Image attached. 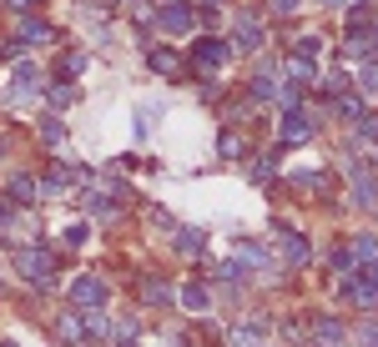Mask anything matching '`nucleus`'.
Returning <instances> with one entry per match:
<instances>
[{"label": "nucleus", "mask_w": 378, "mask_h": 347, "mask_svg": "<svg viewBox=\"0 0 378 347\" xmlns=\"http://www.w3.org/2000/svg\"><path fill=\"white\" fill-rule=\"evenodd\" d=\"M15 272L26 277V282H36V287H46V282L56 277V257L40 252V247H20L15 252Z\"/></svg>", "instance_id": "nucleus-1"}, {"label": "nucleus", "mask_w": 378, "mask_h": 347, "mask_svg": "<svg viewBox=\"0 0 378 347\" xmlns=\"http://www.w3.org/2000/svg\"><path fill=\"white\" fill-rule=\"evenodd\" d=\"M197 26V10L192 6H166V10H157V31H166V35H182V31H192Z\"/></svg>", "instance_id": "nucleus-2"}, {"label": "nucleus", "mask_w": 378, "mask_h": 347, "mask_svg": "<svg viewBox=\"0 0 378 347\" xmlns=\"http://www.w3.org/2000/svg\"><path fill=\"white\" fill-rule=\"evenodd\" d=\"M71 302L76 307H101V302H107V282L101 277H76L71 282Z\"/></svg>", "instance_id": "nucleus-3"}, {"label": "nucleus", "mask_w": 378, "mask_h": 347, "mask_svg": "<svg viewBox=\"0 0 378 347\" xmlns=\"http://www.w3.org/2000/svg\"><path fill=\"white\" fill-rule=\"evenodd\" d=\"M222 60H227V46H222V40H212V35H207L202 46H197V56H192V66H197L202 76H217V71H222Z\"/></svg>", "instance_id": "nucleus-4"}, {"label": "nucleus", "mask_w": 378, "mask_h": 347, "mask_svg": "<svg viewBox=\"0 0 378 347\" xmlns=\"http://www.w3.org/2000/svg\"><path fill=\"white\" fill-rule=\"evenodd\" d=\"M308 136H313V121H308L303 111H288L283 126H278V141H283V146H303Z\"/></svg>", "instance_id": "nucleus-5"}, {"label": "nucleus", "mask_w": 378, "mask_h": 347, "mask_svg": "<svg viewBox=\"0 0 378 347\" xmlns=\"http://www.w3.org/2000/svg\"><path fill=\"white\" fill-rule=\"evenodd\" d=\"M278 252H283L288 267H303L308 257H313V252H308V236H298V232H283V236H278Z\"/></svg>", "instance_id": "nucleus-6"}, {"label": "nucleus", "mask_w": 378, "mask_h": 347, "mask_svg": "<svg viewBox=\"0 0 378 347\" xmlns=\"http://www.w3.org/2000/svg\"><path fill=\"white\" fill-rule=\"evenodd\" d=\"M233 46H237V51H258V46H262V20H258V15H242V20H237V40H233Z\"/></svg>", "instance_id": "nucleus-7"}, {"label": "nucleus", "mask_w": 378, "mask_h": 347, "mask_svg": "<svg viewBox=\"0 0 378 347\" xmlns=\"http://www.w3.org/2000/svg\"><path fill=\"white\" fill-rule=\"evenodd\" d=\"M288 186L303 191V197H318V191H328V177H323V171H292Z\"/></svg>", "instance_id": "nucleus-8"}, {"label": "nucleus", "mask_w": 378, "mask_h": 347, "mask_svg": "<svg viewBox=\"0 0 378 347\" xmlns=\"http://www.w3.org/2000/svg\"><path fill=\"white\" fill-rule=\"evenodd\" d=\"M348 297L359 302L363 312H378V282H373V277H359V282L348 287Z\"/></svg>", "instance_id": "nucleus-9"}, {"label": "nucleus", "mask_w": 378, "mask_h": 347, "mask_svg": "<svg viewBox=\"0 0 378 347\" xmlns=\"http://www.w3.org/2000/svg\"><path fill=\"white\" fill-rule=\"evenodd\" d=\"M56 31L46 26V20H26V26H20V46H46Z\"/></svg>", "instance_id": "nucleus-10"}, {"label": "nucleus", "mask_w": 378, "mask_h": 347, "mask_svg": "<svg viewBox=\"0 0 378 347\" xmlns=\"http://www.w3.org/2000/svg\"><path fill=\"white\" fill-rule=\"evenodd\" d=\"M141 297L152 302V307H166V302H172V282H157V277H146V282H141Z\"/></svg>", "instance_id": "nucleus-11"}, {"label": "nucleus", "mask_w": 378, "mask_h": 347, "mask_svg": "<svg viewBox=\"0 0 378 347\" xmlns=\"http://www.w3.org/2000/svg\"><path fill=\"white\" fill-rule=\"evenodd\" d=\"M36 86H40V76H36L31 66H20V71H15V86H10V101H26Z\"/></svg>", "instance_id": "nucleus-12"}, {"label": "nucleus", "mask_w": 378, "mask_h": 347, "mask_svg": "<svg viewBox=\"0 0 378 347\" xmlns=\"http://www.w3.org/2000/svg\"><path fill=\"white\" fill-rule=\"evenodd\" d=\"M202 247H207V236H202V232H192V227H182V232H177V252H182V257H197Z\"/></svg>", "instance_id": "nucleus-13"}, {"label": "nucleus", "mask_w": 378, "mask_h": 347, "mask_svg": "<svg viewBox=\"0 0 378 347\" xmlns=\"http://www.w3.org/2000/svg\"><path fill=\"white\" fill-rule=\"evenodd\" d=\"M152 71H162V76H177V71H182L177 51H162V46H157V51H152Z\"/></svg>", "instance_id": "nucleus-14"}, {"label": "nucleus", "mask_w": 378, "mask_h": 347, "mask_svg": "<svg viewBox=\"0 0 378 347\" xmlns=\"http://www.w3.org/2000/svg\"><path fill=\"white\" fill-rule=\"evenodd\" d=\"M288 81H292V86H308V81H313V60L288 56Z\"/></svg>", "instance_id": "nucleus-15"}, {"label": "nucleus", "mask_w": 378, "mask_h": 347, "mask_svg": "<svg viewBox=\"0 0 378 347\" xmlns=\"http://www.w3.org/2000/svg\"><path fill=\"white\" fill-rule=\"evenodd\" d=\"M237 262H247V267L262 272V267H267V252H262L258 242H237Z\"/></svg>", "instance_id": "nucleus-16"}, {"label": "nucleus", "mask_w": 378, "mask_h": 347, "mask_svg": "<svg viewBox=\"0 0 378 347\" xmlns=\"http://www.w3.org/2000/svg\"><path fill=\"white\" fill-rule=\"evenodd\" d=\"M353 197L359 202H378V186H373L368 171H353Z\"/></svg>", "instance_id": "nucleus-17"}, {"label": "nucleus", "mask_w": 378, "mask_h": 347, "mask_svg": "<svg viewBox=\"0 0 378 347\" xmlns=\"http://www.w3.org/2000/svg\"><path fill=\"white\" fill-rule=\"evenodd\" d=\"M313 332H318V342H328V347H343V328H338V322L318 317V328H313Z\"/></svg>", "instance_id": "nucleus-18"}, {"label": "nucleus", "mask_w": 378, "mask_h": 347, "mask_svg": "<svg viewBox=\"0 0 378 347\" xmlns=\"http://www.w3.org/2000/svg\"><path fill=\"white\" fill-rule=\"evenodd\" d=\"M81 332H86V317H81V312L61 317V337H66V342H81Z\"/></svg>", "instance_id": "nucleus-19"}, {"label": "nucleus", "mask_w": 378, "mask_h": 347, "mask_svg": "<svg viewBox=\"0 0 378 347\" xmlns=\"http://www.w3.org/2000/svg\"><path fill=\"white\" fill-rule=\"evenodd\" d=\"M182 302H187V312H202V307H207L212 297H207V287H202V282H192V287L182 292Z\"/></svg>", "instance_id": "nucleus-20"}, {"label": "nucleus", "mask_w": 378, "mask_h": 347, "mask_svg": "<svg viewBox=\"0 0 378 347\" xmlns=\"http://www.w3.org/2000/svg\"><path fill=\"white\" fill-rule=\"evenodd\" d=\"M10 197H15L20 207H31V202H36V181H31V177H15V181H10Z\"/></svg>", "instance_id": "nucleus-21"}, {"label": "nucleus", "mask_w": 378, "mask_h": 347, "mask_svg": "<svg viewBox=\"0 0 378 347\" xmlns=\"http://www.w3.org/2000/svg\"><path fill=\"white\" fill-rule=\"evenodd\" d=\"M126 15H132L136 26H146V20H157V10H152V0H126Z\"/></svg>", "instance_id": "nucleus-22"}, {"label": "nucleus", "mask_w": 378, "mask_h": 347, "mask_svg": "<svg viewBox=\"0 0 378 347\" xmlns=\"http://www.w3.org/2000/svg\"><path fill=\"white\" fill-rule=\"evenodd\" d=\"M252 96H258V101H272V96H278V81H272V71H262L258 81H252Z\"/></svg>", "instance_id": "nucleus-23"}, {"label": "nucleus", "mask_w": 378, "mask_h": 347, "mask_svg": "<svg viewBox=\"0 0 378 347\" xmlns=\"http://www.w3.org/2000/svg\"><path fill=\"white\" fill-rule=\"evenodd\" d=\"M217 151H222V156H237V151H247V141H242L237 131H222V136H217Z\"/></svg>", "instance_id": "nucleus-24"}, {"label": "nucleus", "mask_w": 378, "mask_h": 347, "mask_svg": "<svg viewBox=\"0 0 378 347\" xmlns=\"http://www.w3.org/2000/svg\"><path fill=\"white\" fill-rule=\"evenodd\" d=\"M56 71H61V76H76V71H86V56H81V51H66Z\"/></svg>", "instance_id": "nucleus-25"}, {"label": "nucleus", "mask_w": 378, "mask_h": 347, "mask_svg": "<svg viewBox=\"0 0 378 347\" xmlns=\"http://www.w3.org/2000/svg\"><path fill=\"white\" fill-rule=\"evenodd\" d=\"M262 328V322H258ZM258 328H237L233 337H227V347H258Z\"/></svg>", "instance_id": "nucleus-26"}, {"label": "nucleus", "mask_w": 378, "mask_h": 347, "mask_svg": "<svg viewBox=\"0 0 378 347\" xmlns=\"http://www.w3.org/2000/svg\"><path fill=\"white\" fill-rule=\"evenodd\" d=\"M40 136H46L51 146H61V141H66V126H61V121H51V116H46V121H40Z\"/></svg>", "instance_id": "nucleus-27"}, {"label": "nucleus", "mask_w": 378, "mask_h": 347, "mask_svg": "<svg viewBox=\"0 0 378 347\" xmlns=\"http://www.w3.org/2000/svg\"><path fill=\"white\" fill-rule=\"evenodd\" d=\"M252 177H258V181H272V177H278V156H262L258 166H252Z\"/></svg>", "instance_id": "nucleus-28"}, {"label": "nucleus", "mask_w": 378, "mask_h": 347, "mask_svg": "<svg viewBox=\"0 0 378 347\" xmlns=\"http://www.w3.org/2000/svg\"><path fill=\"white\" fill-rule=\"evenodd\" d=\"M86 236H91V227H86V222H71V227H66V247H81Z\"/></svg>", "instance_id": "nucleus-29"}, {"label": "nucleus", "mask_w": 378, "mask_h": 347, "mask_svg": "<svg viewBox=\"0 0 378 347\" xmlns=\"http://www.w3.org/2000/svg\"><path fill=\"white\" fill-rule=\"evenodd\" d=\"M338 111L343 116H363V101L359 96H338Z\"/></svg>", "instance_id": "nucleus-30"}, {"label": "nucleus", "mask_w": 378, "mask_h": 347, "mask_svg": "<svg viewBox=\"0 0 378 347\" xmlns=\"http://www.w3.org/2000/svg\"><path fill=\"white\" fill-rule=\"evenodd\" d=\"M359 86H363V91H378V66H363V76H359Z\"/></svg>", "instance_id": "nucleus-31"}, {"label": "nucleus", "mask_w": 378, "mask_h": 347, "mask_svg": "<svg viewBox=\"0 0 378 347\" xmlns=\"http://www.w3.org/2000/svg\"><path fill=\"white\" fill-rule=\"evenodd\" d=\"M71 96H76V91H71V86H51V101H56V106H66Z\"/></svg>", "instance_id": "nucleus-32"}, {"label": "nucleus", "mask_w": 378, "mask_h": 347, "mask_svg": "<svg viewBox=\"0 0 378 347\" xmlns=\"http://www.w3.org/2000/svg\"><path fill=\"white\" fill-rule=\"evenodd\" d=\"M359 131H363V136H368V141H378V116H368V121H363V126H359Z\"/></svg>", "instance_id": "nucleus-33"}, {"label": "nucleus", "mask_w": 378, "mask_h": 347, "mask_svg": "<svg viewBox=\"0 0 378 347\" xmlns=\"http://www.w3.org/2000/svg\"><path fill=\"white\" fill-rule=\"evenodd\" d=\"M292 6H298V0H272V10H283V15H288Z\"/></svg>", "instance_id": "nucleus-34"}, {"label": "nucleus", "mask_w": 378, "mask_h": 347, "mask_svg": "<svg viewBox=\"0 0 378 347\" xmlns=\"http://www.w3.org/2000/svg\"><path fill=\"white\" fill-rule=\"evenodd\" d=\"M10 6H15V10H31V6H36V0H10Z\"/></svg>", "instance_id": "nucleus-35"}, {"label": "nucleus", "mask_w": 378, "mask_h": 347, "mask_svg": "<svg viewBox=\"0 0 378 347\" xmlns=\"http://www.w3.org/2000/svg\"><path fill=\"white\" fill-rule=\"evenodd\" d=\"M6 216H10V207H0V232H6Z\"/></svg>", "instance_id": "nucleus-36"}, {"label": "nucleus", "mask_w": 378, "mask_h": 347, "mask_svg": "<svg viewBox=\"0 0 378 347\" xmlns=\"http://www.w3.org/2000/svg\"><path fill=\"white\" fill-rule=\"evenodd\" d=\"M323 6H343V0H323Z\"/></svg>", "instance_id": "nucleus-37"}, {"label": "nucleus", "mask_w": 378, "mask_h": 347, "mask_svg": "<svg viewBox=\"0 0 378 347\" xmlns=\"http://www.w3.org/2000/svg\"><path fill=\"white\" fill-rule=\"evenodd\" d=\"M0 347H15V342H0Z\"/></svg>", "instance_id": "nucleus-38"}]
</instances>
